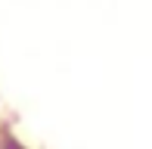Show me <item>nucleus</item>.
<instances>
[{"instance_id":"f257e3e1","label":"nucleus","mask_w":152,"mask_h":149,"mask_svg":"<svg viewBox=\"0 0 152 149\" xmlns=\"http://www.w3.org/2000/svg\"><path fill=\"white\" fill-rule=\"evenodd\" d=\"M0 149H28V146H22L10 131H3V134H0Z\"/></svg>"}]
</instances>
